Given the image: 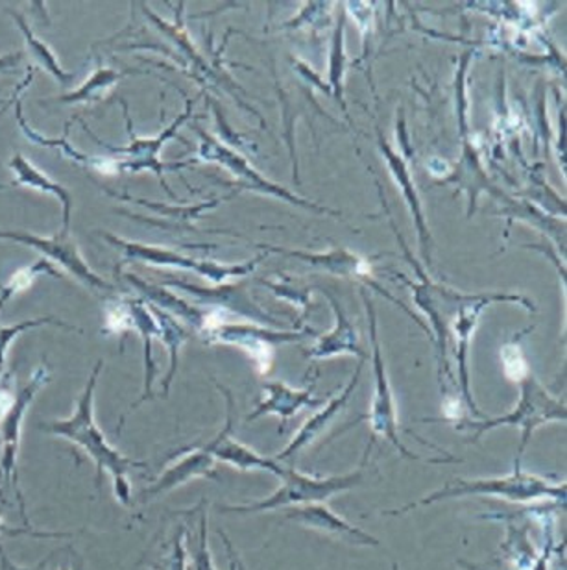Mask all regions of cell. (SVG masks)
<instances>
[{"instance_id": "obj_33", "label": "cell", "mask_w": 567, "mask_h": 570, "mask_svg": "<svg viewBox=\"0 0 567 570\" xmlns=\"http://www.w3.org/2000/svg\"><path fill=\"white\" fill-rule=\"evenodd\" d=\"M16 396L13 387H11V379L0 385V423H2L6 415L10 413L11 406L16 404Z\"/></svg>"}, {"instance_id": "obj_22", "label": "cell", "mask_w": 567, "mask_h": 570, "mask_svg": "<svg viewBox=\"0 0 567 570\" xmlns=\"http://www.w3.org/2000/svg\"><path fill=\"white\" fill-rule=\"evenodd\" d=\"M150 312L156 317V323L159 326V340L163 341L167 351H169V373L165 374L163 382H161V396H169L170 385L175 382L176 371H178V356H180V348L187 340H189V332H187L175 315L159 309L158 306L148 304Z\"/></svg>"}, {"instance_id": "obj_11", "label": "cell", "mask_w": 567, "mask_h": 570, "mask_svg": "<svg viewBox=\"0 0 567 570\" xmlns=\"http://www.w3.org/2000/svg\"><path fill=\"white\" fill-rule=\"evenodd\" d=\"M226 396V424L215 438L209 439L206 443H198L203 450H208L215 460L222 461L226 465L233 466L237 471L250 472L262 471L270 472L279 480L285 476L287 466L281 465L273 458L261 455L256 450L240 443L239 439L233 438V395L231 391L226 390L222 385L217 384Z\"/></svg>"}, {"instance_id": "obj_27", "label": "cell", "mask_w": 567, "mask_h": 570, "mask_svg": "<svg viewBox=\"0 0 567 570\" xmlns=\"http://www.w3.org/2000/svg\"><path fill=\"white\" fill-rule=\"evenodd\" d=\"M148 570H187L186 522H181L170 535L161 552L147 561Z\"/></svg>"}, {"instance_id": "obj_26", "label": "cell", "mask_w": 567, "mask_h": 570, "mask_svg": "<svg viewBox=\"0 0 567 570\" xmlns=\"http://www.w3.org/2000/svg\"><path fill=\"white\" fill-rule=\"evenodd\" d=\"M43 275L50 276V278H61L60 271H56L49 259L43 258V256L36 259L32 265H27V267L16 271L10 281L6 282L4 285H0V313H2L6 304L13 296L19 295L22 291H27L36 282V278Z\"/></svg>"}, {"instance_id": "obj_5", "label": "cell", "mask_w": 567, "mask_h": 570, "mask_svg": "<svg viewBox=\"0 0 567 570\" xmlns=\"http://www.w3.org/2000/svg\"><path fill=\"white\" fill-rule=\"evenodd\" d=\"M50 368L47 362L39 363L33 368L32 376L28 380L27 385L22 387L16 396V404L11 406L10 413L6 415L4 421L0 423V441H2V450H0V474L13 493H16L17 502H19V513H21L24 527H30L27 517V502L22 494L21 485H19V449H21L22 421L27 415L28 407L32 406L33 399L38 396L39 391L49 384Z\"/></svg>"}, {"instance_id": "obj_1", "label": "cell", "mask_w": 567, "mask_h": 570, "mask_svg": "<svg viewBox=\"0 0 567 570\" xmlns=\"http://www.w3.org/2000/svg\"><path fill=\"white\" fill-rule=\"evenodd\" d=\"M102 367H105V362L99 360L89 374L88 384L83 387L71 417L44 421L39 424V430L54 435V438L66 439L77 449L82 450L83 454L94 463L97 485L100 488L105 474H108L111 478V485H113L115 499L125 508H130L133 502L130 472L133 469H145L147 463L128 458L115 449L94 421V390L99 384Z\"/></svg>"}, {"instance_id": "obj_15", "label": "cell", "mask_w": 567, "mask_h": 570, "mask_svg": "<svg viewBox=\"0 0 567 570\" xmlns=\"http://www.w3.org/2000/svg\"><path fill=\"white\" fill-rule=\"evenodd\" d=\"M513 301L525 302L519 296L510 295H474L469 296V301L464 304L457 313V324H455V332H457V360H458V387H460V395H462L464 404L468 407L469 412L474 413V417L486 419L485 413L480 412L477 404H475L471 390H469V374L466 367V357H468L469 335L471 330L477 324L479 313L485 309L486 304L490 302Z\"/></svg>"}, {"instance_id": "obj_23", "label": "cell", "mask_w": 567, "mask_h": 570, "mask_svg": "<svg viewBox=\"0 0 567 570\" xmlns=\"http://www.w3.org/2000/svg\"><path fill=\"white\" fill-rule=\"evenodd\" d=\"M198 521L195 522V508L187 511L186 549L187 558H191V570H217L209 554L208 544V510L206 502L197 505Z\"/></svg>"}, {"instance_id": "obj_31", "label": "cell", "mask_w": 567, "mask_h": 570, "mask_svg": "<svg viewBox=\"0 0 567 570\" xmlns=\"http://www.w3.org/2000/svg\"><path fill=\"white\" fill-rule=\"evenodd\" d=\"M503 363H505V371H507V373L514 367L513 373L508 374V379L514 380V382H521L527 374H530L529 365L525 362L524 354L519 351V346H505V351H503Z\"/></svg>"}, {"instance_id": "obj_8", "label": "cell", "mask_w": 567, "mask_h": 570, "mask_svg": "<svg viewBox=\"0 0 567 570\" xmlns=\"http://www.w3.org/2000/svg\"><path fill=\"white\" fill-rule=\"evenodd\" d=\"M122 106H125V119L126 125H128V136H130L128 147H110V145H106V142L100 141V139L97 138V136H94L86 125H83V130H86L89 136H93L94 141L99 142L100 147L105 148V150H110L111 154H120V156H125V159H120V170H128V173H142V170H150V173L158 176L159 181L163 184V187L167 189L170 197H175V193L170 191L169 186H167V181H165L163 175L165 173H169V170L183 169L187 165H192V161L167 165L161 161L159 154H161V148H163L165 142L170 141V139H175L176 136H178V130H180L181 125H186V122L189 121V117L192 116L191 100H187L186 111H183L178 119H175V122H172L170 127L165 128L163 132H159L156 138H137L136 134L131 132V121L128 108H126L125 102H122Z\"/></svg>"}, {"instance_id": "obj_16", "label": "cell", "mask_w": 567, "mask_h": 570, "mask_svg": "<svg viewBox=\"0 0 567 570\" xmlns=\"http://www.w3.org/2000/svg\"><path fill=\"white\" fill-rule=\"evenodd\" d=\"M315 384L312 382L306 390H295L290 385L281 384V382H270V384L262 385V390L267 393V399L257 404L256 410L246 417V421H257V419L265 417V415H276L281 421L279 432H285V426L289 424L290 419L295 417L296 413L311 407L326 406V399H318L315 396Z\"/></svg>"}, {"instance_id": "obj_6", "label": "cell", "mask_w": 567, "mask_h": 570, "mask_svg": "<svg viewBox=\"0 0 567 570\" xmlns=\"http://www.w3.org/2000/svg\"><path fill=\"white\" fill-rule=\"evenodd\" d=\"M99 236L105 239L110 247L117 248L126 262H142V264L158 265V267H172V269L195 271L197 275L206 276L211 282H225L233 276H246L253 273L257 264L261 262V256L240 265H219L215 262H202V259L181 256L170 248L156 247V245H145V243L126 242L122 237L113 236L108 232H99Z\"/></svg>"}, {"instance_id": "obj_10", "label": "cell", "mask_w": 567, "mask_h": 570, "mask_svg": "<svg viewBox=\"0 0 567 570\" xmlns=\"http://www.w3.org/2000/svg\"><path fill=\"white\" fill-rule=\"evenodd\" d=\"M192 128H195L198 136H200L198 159L222 165L225 169H228L229 173L239 180L240 186L246 187V189L262 193V195H273V197H279L281 200L296 204V206H301V208L312 209V212H322V214L324 212H329V209L320 208L317 204L306 203L304 198H298L296 195H292V193L287 191V189H281V187L276 186L272 181H268L267 178H262V176L248 164V159L242 158L239 153H235L231 148L225 147L222 142L217 141V139L211 138L209 134L200 130L197 125H192Z\"/></svg>"}, {"instance_id": "obj_12", "label": "cell", "mask_w": 567, "mask_h": 570, "mask_svg": "<svg viewBox=\"0 0 567 570\" xmlns=\"http://www.w3.org/2000/svg\"><path fill=\"white\" fill-rule=\"evenodd\" d=\"M180 458H176L172 465L167 466L161 476L156 478L148 488L142 489L141 502L158 499L161 494L183 488L192 480H215L220 482L219 472H217V460L203 450L200 444H191L186 449L178 450Z\"/></svg>"}, {"instance_id": "obj_13", "label": "cell", "mask_w": 567, "mask_h": 570, "mask_svg": "<svg viewBox=\"0 0 567 570\" xmlns=\"http://www.w3.org/2000/svg\"><path fill=\"white\" fill-rule=\"evenodd\" d=\"M312 334H315L312 330H307L306 334H296V332H267V330L253 328V326L222 323L202 337L209 345L220 343V345L242 346L245 351L250 352L253 362L261 365L262 373H267L270 362H272V346L276 343L300 341Z\"/></svg>"}, {"instance_id": "obj_19", "label": "cell", "mask_w": 567, "mask_h": 570, "mask_svg": "<svg viewBox=\"0 0 567 570\" xmlns=\"http://www.w3.org/2000/svg\"><path fill=\"white\" fill-rule=\"evenodd\" d=\"M11 173H13V187H28L33 191L44 193L54 197L61 204V230L71 232V217H72V195L67 191L66 187L52 180L49 176L44 175L43 170L38 169L30 159L24 158L21 153H16L11 156L10 164Z\"/></svg>"}, {"instance_id": "obj_7", "label": "cell", "mask_w": 567, "mask_h": 570, "mask_svg": "<svg viewBox=\"0 0 567 570\" xmlns=\"http://www.w3.org/2000/svg\"><path fill=\"white\" fill-rule=\"evenodd\" d=\"M366 309H368V318H370V340H371V362H374V376H376V390H374V399L370 402V412L366 415V421L370 424L374 438L385 439L398 450V454L405 460L421 461L420 455L410 452L401 441L398 424V407L394 401L392 387L388 382L387 367L381 356V345L377 337L376 312L371 306L370 298L365 293Z\"/></svg>"}, {"instance_id": "obj_28", "label": "cell", "mask_w": 567, "mask_h": 570, "mask_svg": "<svg viewBox=\"0 0 567 570\" xmlns=\"http://www.w3.org/2000/svg\"><path fill=\"white\" fill-rule=\"evenodd\" d=\"M47 324L60 326V328L63 330H71V332H82V330L77 328L74 324L63 323V321L56 317L27 318V321L11 324V326H0V371H6V356H8V348H10L11 341L24 334L27 330L41 328V326H47Z\"/></svg>"}, {"instance_id": "obj_4", "label": "cell", "mask_w": 567, "mask_h": 570, "mask_svg": "<svg viewBox=\"0 0 567 570\" xmlns=\"http://www.w3.org/2000/svg\"><path fill=\"white\" fill-rule=\"evenodd\" d=\"M366 458H368V452H366L365 461H362L359 469L339 474V476H311V474L296 471L295 466H287L285 476L281 478L284 482L270 497L256 500L250 504L222 505L220 513L251 515V513H262V511L285 510V508H296V505L328 502L335 494L346 493V491L362 485V482H365Z\"/></svg>"}, {"instance_id": "obj_14", "label": "cell", "mask_w": 567, "mask_h": 570, "mask_svg": "<svg viewBox=\"0 0 567 570\" xmlns=\"http://www.w3.org/2000/svg\"><path fill=\"white\" fill-rule=\"evenodd\" d=\"M285 517L289 521L298 522L301 527L328 535L340 543L351 544V547H379V541L374 535L349 524L346 519L337 515L326 502L289 508Z\"/></svg>"}, {"instance_id": "obj_9", "label": "cell", "mask_w": 567, "mask_h": 570, "mask_svg": "<svg viewBox=\"0 0 567 570\" xmlns=\"http://www.w3.org/2000/svg\"><path fill=\"white\" fill-rule=\"evenodd\" d=\"M0 239H10V242L19 243L24 247L38 250L43 258L49 262L60 264L69 275L74 276L77 281L88 285L93 291H113V285L100 278L88 262L83 259L80 248H78L77 239H72L71 232L58 230L54 236L43 237L22 230H0Z\"/></svg>"}, {"instance_id": "obj_17", "label": "cell", "mask_w": 567, "mask_h": 570, "mask_svg": "<svg viewBox=\"0 0 567 570\" xmlns=\"http://www.w3.org/2000/svg\"><path fill=\"white\" fill-rule=\"evenodd\" d=\"M126 304L130 307L131 321H133V332L141 337L142 341V365H145V380H142V393L130 410L120 417L119 426L115 428V433H120L122 426L126 424V419L131 413L136 412L137 407L145 404L147 401L153 399V382H156V374H158V365L153 362L152 356V341L153 337L159 335V326L156 323L148 302L145 298H133V296H126Z\"/></svg>"}, {"instance_id": "obj_29", "label": "cell", "mask_w": 567, "mask_h": 570, "mask_svg": "<svg viewBox=\"0 0 567 570\" xmlns=\"http://www.w3.org/2000/svg\"><path fill=\"white\" fill-rule=\"evenodd\" d=\"M379 141H381V148L382 154L387 156L388 164H390V167H392V173L396 175V178H398L401 184H404L405 187V195H407V198H409L410 206H412V212H415L416 217H418V228H420V239H421V247H424V256L426 258H429V254H427V245H429V239H427V228L426 223H424V219H421V212H420V203H418V198H416V193L412 187H410L409 184V173H407V169H405L404 161L401 159L396 158V154L388 148V145H385L382 142V138H379Z\"/></svg>"}, {"instance_id": "obj_3", "label": "cell", "mask_w": 567, "mask_h": 570, "mask_svg": "<svg viewBox=\"0 0 567 570\" xmlns=\"http://www.w3.org/2000/svg\"><path fill=\"white\" fill-rule=\"evenodd\" d=\"M518 406L513 412L496 419H483L477 421H460L457 430H469L471 432V443H477L486 432L496 430V428L510 426L521 430V441L518 446V458L514 466H521L525 449L529 444L533 433L538 428L546 426L549 423H564L567 419L566 404L549 395V391L535 379L530 373L519 382Z\"/></svg>"}, {"instance_id": "obj_24", "label": "cell", "mask_w": 567, "mask_h": 570, "mask_svg": "<svg viewBox=\"0 0 567 570\" xmlns=\"http://www.w3.org/2000/svg\"><path fill=\"white\" fill-rule=\"evenodd\" d=\"M11 16H13V21H16L17 27L21 28L24 41H27L28 52H30V56L36 60V63H38L39 67H43L44 71L49 72L50 77L56 78L61 86H69V83L74 82L77 75H74V72H67L66 69L61 67L60 61L56 58L54 50L50 49L49 45L41 41V39L33 33L27 19H24L21 13H11Z\"/></svg>"}, {"instance_id": "obj_2", "label": "cell", "mask_w": 567, "mask_h": 570, "mask_svg": "<svg viewBox=\"0 0 567 570\" xmlns=\"http://www.w3.org/2000/svg\"><path fill=\"white\" fill-rule=\"evenodd\" d=\"M466 497H497L508 502H536V500L566 499V483H551L549 478L536 476L514 466L508 476L497 478H454L444 488L424 499L410 502L398 510L382 511V515L401 517L424 505L437 504L444 500L466 499Z\"/></svg>"}, {"instance_id": "obj_20", "label": "cell", "mask_w": 567, "mask_h": 570, "mask_svg": "<svg viewBox=\"0 0 567 570\" xmlns=\"http://www.w3.org/2000/svg\"><path fill=\"white\" fill-rule=\"evenodd\" d=\"M165 285H172L176 289L183 291L187 295H191L195 301L209 304L215 309H233L240 315L257 318V321H268L267 313H262L253 302L248 301L242 287H219V289H203L198 285L187 284L181 281H165Z\"/></svg>"}, {"instance_id": "obj_32", "label": "cell", "mask_w": 567, "mask_h": 570, "mask_svg": "<svg viewBox=\"0 0 567 570\" xmlns=\"http://www.w3.org/2000/svg\"><path fill=\"white\" fill-rule=\"evenodd\" d=\"M52 558H54V552H52V554H50L47 560L38 563V566L28 567V569H24V567L16 566V563H13L10 558H8V554H6L4 550H2V547H0V567H2V570H72L69 566H58L56 569H50Z\"/></svg>"}, {"instance_id": "obj_21", "label": "cell", "mask_w": 567, "mask_h": 570, "mask_svg": "<svg viewBox=\"0 0 567 570\" xmlns=\"http://www.w3.org/2000/svg\"><path fill=\"white\" fill-rule=\"evenodd\" d=\"M334 306L335 315H337V326H335L331 334L326 335L322 340L318 341L317 345L312 346L311 351L307 352V357L311 360H326V357L339 356V354H354L365 360V352L360 351L359 337L355 332L354 326L349 323L342 309L339 307V302L335 301L334 296L328 295Z\"/></svg>"}, {"instance_id": "obj_25", "label": "cell", "mask_w": 567, "mask_h": 570, "mask_svg": "<svg viewBox=\"0 0 567 570\" xmlns=\"http://www.w3.org/2000/svg\"><path fill=\"white\" fill-rule=\"evenodd\" d=\"M126 72L115 71L111 67L99 66V69L88 78L86 82L71 94L63 95L58 99L61 105H91L102 99Z\"/></svg>"}, {"instance_id": "obj_18", "label": "cell", "mask_w": 567, "mask_h": 570, "mask_svg": "<svg viewBox=\"0 0 567 570\" xmlns=\"http://www.w3.org/2000/svg\"><path fill=\"white\" fill-rule=\"evenodd\" d=\"M362 367H365V362L360 360L359 367L355 371L348 385L340 391L339 395L335 396L334 401L328 402L315 417L309 419L295 433V438L285 446L284 452H279L273 460L279 461V463L281 461L295 460L301 450L309 449L311 444L317 443L318 439L322 438L324 433L328 432V428L335 423V419L339 417L340 413L344 412V407L348 406L349 399H351L355 390H357V384H359Z\"/></svg>"}, {"instance_id": "obj_34", "label": "cell", "mask_w": 567, "mask_h": 570, "mask_svg": "<svg viewBox=\"0 0 567 570\" xmlns=\"http://www.w3.org/2000/svg\"><path fill=\"white\" fill-rule=\"evenodd\" d=\"M21 60L22 52L2 56V58H0V72L13 71V67L19 66V61Z\"/></svg>"}, {"instance_id": "obj_30", "label": "cell", "mask_w": 567, "mask_h": 570, "mask_svg": "<svg viewBox=\"0 0 567 570\" xmlns=\"http://www.w3.org/2000/svg\"><path fill=\"white\" fill-rule=\"evenodd\" d=\"M131 330H133V321H131L130 307L126 304V298L108 302V306H106V324L102 332L106 335H122L120 351H125L126 335Z\"/></svg>"}]
</instances>
